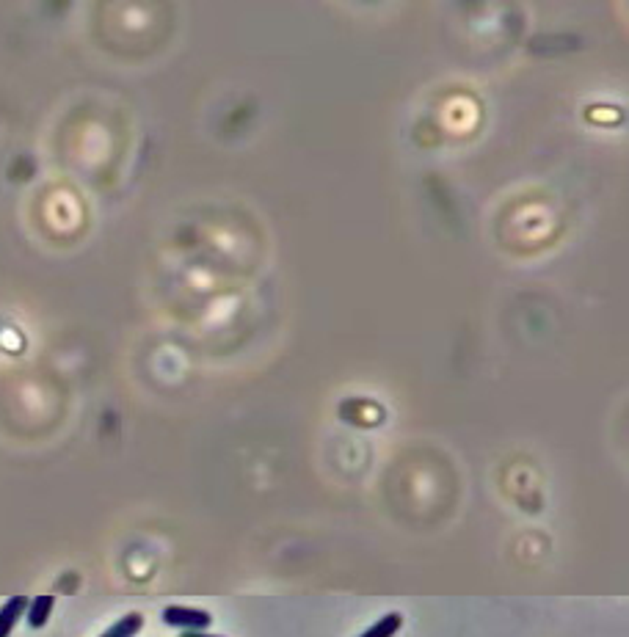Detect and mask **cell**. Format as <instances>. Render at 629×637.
I'll return each instance as SVG.
<instances>
[{"label": "cell", "instance_id": "cell-1", "mask_svg": "<svg viewBox=\"0 0 629 637\" xmlns=\"http://www.w3.org/2000/svg\"><path fill=\"white\" fill-rule=\"evenodd\" d=\"M163 624L180 629V632H205L213 624V615L199 607H185V604H169L163 607Z\"/></svg>", "mask_w": 629, "mask_h": 637}, {"label": "cell", "instance_id": "cell-2", "mask_svg": "<svg viewBox=\"0 0 629 637\" xmlns=\"http://www.w3.org/2000/svg\"><path fill=\"white\" fill-rule=\"evenodd\" d=\"M25 607H28V596L25 593H14L6 602L0 604V637H12L17 624L25 618Z\"/></svg>", "mask_w": 629, "mask_h": 637}, {"label": "cell", "instance_id": "cell-3", "mask_svg": "<svg viewBox=\"0 0 629 637\" xmlns=\"http://www.w3.org/2000/svg\"><path fill=\"white\" fill-rule=\"evenodd\" d=\"M53 607H56V596L53 593H39L34 599H28V607H25V624L31 629H42L50 621L53 615Z\"/></svg>", "mask_w": 629, "mask_h": 637}, {"label": "cell", "instance_id": "cell-4", "mask_svg": "<svg viewBox=\"0 0 629 637\" xmlns=\"http://www.w3.org/2000/svg\"><path fill=\"white\" fill-rule=\"evenodd\" d=\"M144 629V615L141 613H127L122 615L116 624H111L100 637H138V632Z\"/></svg>", "mask_w": 629, "mask_h": 637}, {"label": "cell", "instance_id": "cell-5", "mask_svg": "<svg viewBox=\"0 0 629 637\" xmlns=\"http://www.w3.org/2000/svg\"><path fill=\"white\" fill-rule=\"evenodd\" d=\"M403 626V615L401 613H387L384 618H378L376 624L367 626L365 632L359 637H395L401 632Z\"/></svg>", "mask_w": 629, "mask_h": 637}, {"label": "cell", "instance_id": "cell-6", "mask_svg": "<svg viewBox=\"0 0 629 637\" xmlns=\"http://www.w3.org/2000/svg\"><path fill=\"white\" fill-rule=\"evenodd\" d=\"M180 637H224V635H210V632L205 629V632H183Z\"/></svg>", "mask_w": 629, "mask_h": 637}]
</instances>
